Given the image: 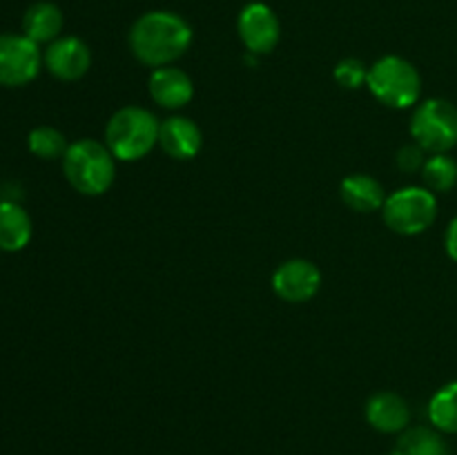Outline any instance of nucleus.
<instances>
[{
	"label": "nucleus",
	"instance_id": "obj_4",
	"mask_svg": "<svg viewBox=\"0 0 457 455\" xmlns=\"http://www.w3.org/2000/svg\"><path fill=\"white\" fill-rule=\"evenodd\" d=\"M366 87L382 105L391 110H406L422 96V76L406 58L384 56L369 67Z\"/></svg>",
	"mask_w": 457,
	"mask_h": 455
},
{
	"label": "nucleus",
	"instance_id": "obj_23",
	"mask_svg": "<svg viewBox=\"0 0 457 455\" xmlns=\"http://www.w3.org/2000/svg\"><path fill=\"white\" fill-rule=\"evenodd\" d=\"M445 248H446V254H449V257L457 263V217L449 223V228H446Z\"/></svg>",
	"mask_w": 457,
	"mask_h": 455
},
{
	"label": "nucleus",
	"instance_id": "obj_10",
	"mask_svg": "<svg viewBox=\"0 0 457 455\" xmlns=\"http://www.w3.org/2000/svg\"><path fill=\"white\" fill-rule=\"evenodd\" d=\"M43 62L49 74L61 80H79L87 74L92 65V52L87 45L76 36H62L49 43L45 49Z\"/></svg>",
	"mask_w": 457,
	"mask_h": 455
},
{
	"label": "nucleus",
	"instance_id": "obj_11",
	"mask_svg": "<svg viewBox=\"0 0 457 455\" xmlns=\"http://www.w3.org/2000/svg\"><path fill=\"white\" fill-rule=\"evenodd\" d=\"M159 145L172 159L190 161L199 154L204 136L195 120L186 119V116H170L161 123Z\"/></svg>",
	"mask_w": 457,
	"mask_h": 455
},
{
	"label": "nucleus",
	"instance_id": "obj_9",
	"mask_svg": "<svg viewBox=\"0 0 457 455\" xmlns=\"http://www.w3.org/2000/svg\"><path fill=\"white\" fill-rule=\"evenodd\" d=\"M321 288V272L308 259H288L272 275L277 297L290 303L311 302Z\"/></svg>",
	"mask_w": 457,
	"mask_h": 455
},
{
	"label": "nucleus",
	"instance_id": "obj_19",
	"mask_svg": "<svg viewBox=\"0 0 457 455\" xmlns=\"http://www.w3.org/2000/svg\"><path fill=\"white\" fill-rule=\"evenodd\" d=\"M422 178L431 192H449L457 186V161L449 154H433L424 161Z\"/></svg>",
	"mask_w": 457,
	"mask_h": 455
},
{
	"label": "nucleus",
	"instance_id": "obj_3",
	"mask_svg": "<svg viewBox=\"0 0 457 455\" xmlns=\"http://www.w3.org/2000/svg\"><path fill=\"white\" fill-rule=\"evenodd\" d=\"M161 123L145 107L128 105L112 114L105 128V145L114 159L132 163L143 159L159 143Z\"/></svg>",
	"mask_w": 457,
	"mask_h": 455
},
{
	"label": "nucleus",
	"instance_id": "obj_14",
	"mask_svg": "<svg viewBox=\"0 0 457 455\" xmlns=\"http://www.w3.org/2000/svg\"><path fill=\"white\" fill-rule=\"evenodd\" d=\"M344 203L355 212H375L386 203V192L378 178L369 174H348L339 186Z\"/></svg>",
	"mask_w": 457,
	"mask_h": 455
},
{
	"label": "nucleus",
	"instance_id": "obj_16",
	"mask_svg": "<svg viewBox=\"0 0 457 455\" xmlns=\"http://www.w3.org/2000/svg\"><path fill=\"white\" fill-rule=\"evenodd\" d=\"M62 29V12L58 4L47 3H36L22 16V31L27 38L34 40L36 45L40 43H54Z\"/></svg>",
	"mask_w": 457,
	"mask_h": 455
},
{
	"label": "nucleus",
	"instance_id": "obj_20",
	"mask_svg": "<svg viewBox=\"0 0 457 455\" xmlns=\"http://www.w3.org/2000/svg\"><path fill=\"white\" fill-rule=\"evenodd\" d=\"M27 145H29L31 154H36L38 159L54 161L62 159L67 152V141L62 136V132H58L56 128H49V125H43V128H36L29 132V138H27Z\"/></svg>",
	"mask_w": 457,
	"mask_h": 455
},
{
	"label": "nucleus",
	"instance_id": "obj_12",
	"mask_svg": "<svg viewBox=\"0 0 457 455\" xmlns=\"http://www.w3.org/2000/svg\"><path fill=\"white\" fill-rule=\"evenodd\" d=\"M150 96L165 110H179L192 101L195 83L179 67H159L150 76Z\"/></svg>",
	"mask_w": 457,
	"mask_h": 455
},
{
	"label": "nucleus",
	"instance_id": "obj_8",
	"mask_svg": "<svg viewBox=\"0 0 457 455\" xmlns=\"http://www.w3.org/2000/svg\"><path fill=\"white\" fill-rule=\"evenodd\" d=\"M237 31L244 47L254 56L270 54L281 38L279 18L266 3L245 4L237 21Z\"/></svg>",
	"mask_w": 457,
	"mask_h": 455
},
{
	"label": "nucleus",
	"instance_id": "obj_7",
	"mask_svg": "<svg viewBox=\"0 0 457 455\" xmlns=\"http://www.w3.org/2000/svg\"><path fill=\"white\" fill-rule=\"evenodd\" d=\"M43 54L25 34H0V85L21 87L38 76Z\"/></svg>",
	"mask_w": 457,
	"mask_h": 455
},
{
	"label": "nucleus",
	"instance_id": "obj_18",
	"mask_svg": "<svg viewBox=\"0 0 457 455\" xmlns=\"http://www.w3.org/2000/svg\"><path fill=\"white\" fill-rule=\"evenodd\" d=\"M428 419L440 433L457 435V379L445 384L428 401Z\"/></svg>",
	"mask_w": 457,
	"mask_h": 455
},
{
	"label": "nucleus",
	"instance_id": "obj_6",
	"mask_svg": "<svg viewBox=\"0 0 457 455\" xmlns=\"http://www.w3.org/2000/svg\"><path fill=\"white\" fill-rule=\"evenodd\" d=\"M411 136L424 152L446 154L457 145V107L445 98H427L411 119Z\"/></svg>",
	"mask_w": 457,
	"mask_h": 455
},
{
	"label": "nucleus",
	"instance_id": "obj_21",
	"mask_svg": "<svg viewBox=\"0 0 457 455\" xmlns=\"http://www.w3.org/2000/svg\"><path fill=\"white\" fill-rule=\"evenodd\" d=\"M333 76L342 87L357 89L361 87V85H366V79H369V67H366L360 58H344V61H339L337 65H335Z\"/></svg>",
	"mask_w": 457,
	"mask_h": 455
},
{
	"label": "nucleus",
	"instance_id": "obj_2",
	"mask_svg": "<svg viewBox=\"0 0 457 455\" xmlns=\"http://www.w3.org/2000/svg\"><path fill=\"white\" fill-rule=\"evenodd\" d=\"M62 172L76 192L105 194L116 177V159L110 147L94 138H79L62 156Z\"/></svg>",
	"mask_w": 457,
	"mask_h": 455
},
{
	"label": "nucleus",
	"instance_id": "obj_22",
	"mask_svg": "<svg viewBox=\"0 0 457 455\" xmlns=\"http://www.w3.org/2000/svg\"><path fill=\"white\" fill-rule=\"evenodd\" d=\"M397 165L402 172H415V170L424 168V150L415 143V145H404L397 152Z\"/></svg>",
	"mask_w": 457,
	"mask_h": 455
},
{
	"label": "nucleus",
	"instance_id": "obj_1",
	"mask_svg": "<svg viewBox=\"0 0 457 455\" xmlns=\"http://www.w3.org/2000/svg\"><path fill=\"white\" fill-rule=\"evenodd\" d=\"M192 45V27L174 12H147L129 29V49L147 67H168Z\"/></svg>",
	"mask_w": 457,
	"mask_h": 455
},
{
	"label": "nucleus",
	"instance_id": "obj_17",
	"mask_svg": "<svg viewBox=\"0 0 457 455\" xmlns=\"http://www.w3.org/2000/svg\"><path fill=\"white\" fill-rule=\"evenodd\" d=\"M391 455H449V446L437 428L415 426L402 431Z\"/></svg>",
	"mask_w": 457,
	"mask_h": 455
},
{
	"label": "nucleus",
	"instance_id": "obj_13",
	"mask_svg": "<svg viewBox=\"0 0 457 455\" xmlns=\"http://www.w3.org/2000/svg\"><path fill=\"white\" fill-rule=\"evenodd\" d=\"M366 422L379 433H402L409 428L411 409L397 393H378L366 401Z\"/></svg>",
	"mask_w": 457,
	"mask_h": 455
},
{
	"label": "nucleus",
	"instance_id": "obj_5",
	"mask_svg": "<svg viewBox=\"0 0 457 455\" xmlns=\"http://www.w3.org/2000/svg\"><path fill=\"white\" fill-rule=\"evenodd\" d=\"M382 214L384 223L397 235H422L437 219L436 192L420 186L402 187V190L386 196Z\"/></svg>",
	"mask_w": 457,
	"mask_h": 455
},
{
	"label": "nucleus",
	"instance_id": "obj_15",
	"mask_svg": "<svg viewBox=\"0 0 457 455\" xmlns=\"http://www.w3.org/2000/svg\"><path fill=\"white\" fill-rule=\"evenodd\" d=\"M31 219L25 208L12 201L0 203V250L18 252L31 241Z\"/></svg>",
	"mask_w": 457,
	"mask_h": 455
}]
</instances>
